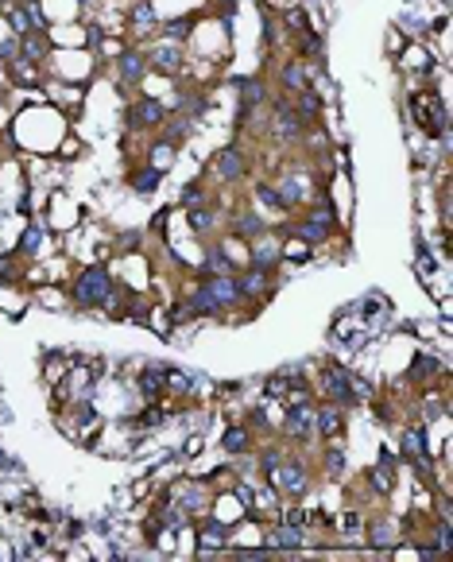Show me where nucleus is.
I'll return each instance as SVG.
<instances>
[{
  "label": "nucleus",
  "mask_w": 453,
  "mask_h": 562,
  "mask_svg": "<svg viewBox=\"0 0 453 562\" xmlns=\"http://www.w3.org/2000/svg\"><path fill=\"white\" fill-rule=\"evenodd\" d=\"M70 295H74L78 307H105V302L113 299V275H109V267H105V264H90L74 280Z\"/></svg>",
  "instance_id": "nucleus-1"
},
{
  "label": "nucleus",
  "mask_w": 453,
  "mask_h": 562,
  "mask_svg": "<svg viewBox=\"0 0 453 562\" xmlns=\"http://www.w3.org/2000/svg\"><path fill=\"white\" fill-rule=\"evenodd\" d=\"M163 121H167V105L159 101V97H140V101L132 105L128 113H124V124H128L132 132H140V128H159Z\"/></svg>",
  "instance_id": "nucleus-2"
},
{
  "label": "nucleus",
  "mask_w": 453,
  "mask_h": 562,
  "mask_svg": "<svg viewBox=\"0 0 453 562\" xmlns=\"http://www.w3.org/2000/svg\"><path fill=\"white\" fill-rule=\"evenodd\" d=\"M295 237L306 240V245H322V240H330L333 237V210H330V202H322V210L318 213H310L306 221H298Z\"/></svg>",
  "instance_id": "nucleus-3"
},
{
  "label": "nucleus",
  "mask_w": 453,
  "mask_h": 562,
  "mask_svg": "<svg viewBox=\"0 0 453 562\" xmlns=\"http://www.w3.org/2000/svg\"><path fill=\"white\" fill-rule=\"evenodd\" d=\"M283 434L291 442H310L314 439V407L302 399V404H291L287 407V423H283Z\"/></svg>",
  "instance_id": "nucleus-4"
},
{
  "label": "nucleus",
  "mask_w": 453,
  "mask_h": 562,
  "mask_svg": "<svg viewBox=\"0 0 453 562\" xmlns=\"http://www.w3.org/2000/svg\"><path fill=\"white\" fill-rule=\"evenodd\" d=\"M322 392L330 396V404H337V407H345V404H353V399H357V392H353V377L345 369H337V364H330V369L322 372Z\"/></svg>",
  "instance_id": "nucleus-5"
},
{
  "label": "nucleus",
  "mask_w": 453,
  "mask_h": 562,
  "mask_svg": "<svg viewBox=\"0 0 453 562\" xmlns=\"http://www.w3.org/2000/svg\"><path fill=\"white\" fill-rule=\"evenodd\" d=\"M144 62L151 70H159V74H179L182 70V51H179V43H151L144 51Z\"/></svg>",
  "instance_id": "nucleus-6"
},
{
  "label": "nucleus",
  "mask_w": 453,
  "mask_h": 562,
  "mask_svg": "<svg viewBox=\"0 0 453 562\" xmlns=\"http://www.w3.org/2000/svg\"><path fill=\"white\" fill-rule=\"evenodd\" d=\"M206 287H209V295L221 302V310H236V307L244 302L236 275H209V280H206Z\"/></svg>",
  "instance_id": "nucleus-7"
},
{
  "label": "nucleus",
  "mask_w": 453,
  "mask_h": 562,
  "mask_svg": "<svg viewBox=\"0 0 453 562\" xmlns=\"http://www.w3.org/2000/svg\"><path fill=\"white\" fill-rule=\"evenodd\" d=\"M213 171H217L221 183H236V178L248 171L244 151H241V148H221L217 155H213Z\"/></svg>",
  "instance_id": "nucleus-8"
},
{
  "label": "nucleus",
  "mask_w": 453,
  "mask_h": 562,
  "mask_svg": "<svg viewBox=\"0 0 453 562\" xmlns=\"http://www.w3.org/2000/svg\"><path fill=\"white\" fill-rule=\"evenodd\" d=\"M275 485L283 489V493H291V496H302L310 489V477H306V469L298 466V461H279V469H275Z\"/></svg>",
  "instance_id": "nucleus-9"
},
{
  "label": "nucleus",
  "mask_w": 453,
  "mask_h": 562,
  "mask_svg": "<svg viewBox=\"0 0 453 562\" xmlns=\"http://www.w3.org/2000/svg\"><path fill=\"white\" fill-rule=\"evenodd\" d=\"M341 426H345V419H341V407H337V404L314 407V434H318V439H337V434H341Z\"/></svg>",
  "instance_id": "nucleus-10"
},
{
  "label": "nucleus",
  "mask_w": 453,
  "mask_h": 562,
  "mask_svg": "<svg viewBox=\"0 0 453 562\" xmlns=\"http://www.w3.org/2000/svg\"><path fill=\"white\" fill-rule=\"evenodd\" d=\"M147 62H144V51H120L117 55V78L120 86H136L140 78H144Z\"/></svg>",
  "instance_id": "nucleus-11"
},
{
  "label": "nucleus",
  "mask_w": 453,
  "mask_h": 562,
  "mask_svg": "<svg viewBox=\"0 0 453 562\" xmlns=\"http://www.w3.org/2000/svg\"><path fill=\"white\" fill-rule=\"evenodd\" d=\"M302 128H306V121H302V113H298V109H291L287 101L275 105V132H279V140L302 136Z\"/></svg>",
  "instance_id": "nucleus-12"
},
{
  "label": "nucleus",
  "mask_w": 453,
  "mask_h": 562,
  "mask_svg": "<svg viewBox=\"0 0 453 562\" xmlns=\"http://www.w3.org/2000/svg\"><path fill=\"white\" fill-rule=\"evenodd\" d=\"M268 547H283V551H298L306 547V531L298 523H279V528L268 531Z\"/></svg>",
  "instance_id": "nucleus-13"
},
{
  "label": "nucleus",
  "mask_w": 453,
  "mask_h": 562,
  "mask_svg": "<svg viewBox=\"0 0 453 562\" xmlns=\"http://www.w3.org/2000/svg\"><path fill=\"white\" fill-rule=\"evenodd\" d=\"M186 310H190V318H209V315H225L221 310V302L209 295L206 283H198V291H194L190 299H186Z\"/></svg>",
  "instance_id": "nucleus-14"
},
{
  "label": "nucleus",
  "mask_w": 453,
  "mask_h": 562,
  "mask_svg": "<svg viewBox=\"0 0 453 562\" xmlns=\"http://www.w3.org/2000/svg\"><path fill=\"white\" fill-rule=\"evenodd\" d=\"M167 364H147L144 372H140V392H144V396L151 399V404H155L159 396H163V388H167Z\"/></svg>",
  "instance_id": "nucleus-15"
},
{
  "label": "nucleus",
  "mask_w": 453,
  "mask_h": 562,
  "mask_svg": "<svg viewBox=\"0 0 453 562\" xmlns=\"http://www.w3.org/2000/svg\"><path fill=\"white\" fill-rule=\"evenodd\" d=\"M236 283H241V295H268V283H271V272H264V267H252L248 264L244 275H236Z\"/></svg>",
  "instance_id": "nucleus-16"
},
{
  "label": "nucleus",
  "mask_w": 453,
  "mask_h": 562,
  "mask_svg": "<svg viewBox=\"0 0 453 562\" xmlns=\"http://www.w3.org/2000/svg\"><path fill=\"white\" fill-rule=\"evenodd\" d=\"M229 543V531L221 520H206V528L198 531V555H206V551H217Z\"/></svg>",
  "instance_id": "nucleus-17"
},
{
  "label": "nucleus",
  "mask_w": 453,
  "mask_h": 562,
  "mask_svg": "<svg viewBox=\"0 0 453 562\" xmlns=\"http://www.w3.org/2000/svg\"><path fill=\"white\" fill-rule=\"evenodd\" d=\"M221 450L229 454V458H236V454H248L252 450V431L241 423V426H229L225 439H221Z\"/></svg>",
  "instance_id": "nucleus-18"
},
{
  "label": "nucleus",
  "mask_w": 453,
  "mask_h": 562,
  "mask_svg": "<svg viewBox=\"0 0 453 562\" xmlns=\"http://www.w3.org/2000/svg\"><path fill=\"white\" fill-rule=\"evenodd\" d=\"M256 240H260V245H256V252H248V264H252V267H264V272H271V267L283 260L279 245H275V240H264V237H256Z\"/></svg>",
  "instance_id": "nucleus-19"
},
{
  "label": "nucleus",
  "mask_w": 453,
  "mask_h": 562,
  "mask_svg": "<svg viewBox=\"0 0 453 562\" xmlns=\"http://www.w3.org/2000/svg\"><path fill=\"white\" fill-rule=\"evenodd\" d=\"M264 101V82L260 78H241V117L236 121H248V113Z\"/></svg>",
  "instance_id": "nucleus-20"
},
{
  "label": "nucleus",
  "mask_w": 453,
  "mask_h": 562,
  "mask_svg": "<svg viewBox=\"0 0 453 562\" xmlns=\"http://www.w3.org/2000/svg\"><path fill=\"white\" fill-rule=\"evenodd\" d=\"M264 233H268V225H264L260 213H252V210L236 213V237H241V240H256V237H264Z\"/></svg>",
  "instance_id": "nucleus-21"
},
{
  "label": "nucleus",
  "mask_w": 453,
  "mask_h": 562,
  "mask_svg": "<svg viewBox=\"0 0 453 562\" xmlns=\"http://www.w3.org/2000/svg\"><path fill=\"white\" fill-rule=\"evenodd\" d=\"M283 86H287L291 93H298V89H306V86H310V74H306V66H302L298 58L283 62Z\"/></svg>",
  "instance_id": "nucleus-22"
},
{
  "label": "nucleus",
  "mask_w": 453,
  "mask_h": 562,
  "mask_svg": "<svg viewBox=\"0 0 453 562\" xmlns=\"http://www.w3.org/2000/svg\"><path fill=\"white\" fill-rule=\"evenodd\" d=\"M159 24V16H155V4H147V0H136L132 4V28H136L140 35L144 31H151Z\"/></svg>",
  "instance_id": "nucleus-23"
},
{
  "label": "nucleus",
  "mask_w": 453,
  "mask_h": 562,
  "mask_svg": "<svg viewBox=\"0 0 453 562\" xmlns=\"http://www.w3.org/2000/svg\"><path fill=\"white\" fill-rule=\"evenodd\" d=\"M202 275H233V260L221 252V245L206 252V260H202Z\"/></svg>",
  "instance_id": "nucleus-24"
},
{
  "label": "nucleus",
  "mask_w": 453,
  "mask_h": 562,
  "mask_svg": "<svg viewBox=\"0 0 453 562\" xmlns=\"http://www.w3.org/2000/svg\"><path fill=\"white\" fill-rule=\"evenodd\" d=\"M279 194H283V202H287V206L295 210L298 202L310 194V190H306V178H302V175H291V178H283V183H279Z\"/></svg>",
  "instance_id": "nucleus-25"
},
{
  "label": "nucleus",
  "mask_w": 453,
  "mask_h": 562,
  "mask_svg": "<svg viewBox=\"0 0 453 562\" xmlns=\"http://www.w3.org/2000/svg\"><path fill=\"white\" fill-rule=\"evenodd\" d=\"M159 183H163V171H155V167H144V171H136L132 175V190L136 194H155L159 190Z\"/></svg>",
  "instance_id": "nucleus-26"
},
{
  "label": "nucleus",
  "mask_w": 453,
  "mask_h": 562,
  "mask_svg": "<svg viewBox=\"0 0 453 562\" xmlns=\"http://www.w3.org/2000/svg\"><path fill=\"white\" fill-rule=\"evenodd\" d=\"M295 109L302 113V121H306V124L314 121V117H318V109H322V97H318V89H310V86H306V89H298V105H295Z\"/></svg>",
  "instance_id": "nucleus-27"
},
{
  "label": "nucleus",
  "mask_w": 453,
  "mask_h": 562,
  "mask_svg": "<svg viewBox=\"0 0 453 562\" xmlns=\"http://www.w3.org/2000/svg\"><path fill=\"white\" fill-rule=\"evenodd\" d=\"M147 163L155 167V171H171V163H175V148L171 144H163V140H159V144H151V151H147Z\"/></svg>",
  "instance_id": "nucleus-28"
},
{
  "label": "nucleus",
  "mask_w": 453,
  "mask_h": 562,
  "mask_svg": "<svg viewBox=\"0 0 453 562\" xmlns=\"http://www.w3.org/2000/svg\"><path fill=\"white\" fill-rule=\"evenodd\" d=\"M256 198H260V206H268V210H291L287 202H283L279 186H271V183H260V186H256Z\"/></svg>",
  "instance_id": "nucleus-29"
},
{
  "label": "nucleus",
  "mask_w": 453,
  "mask_h": 562,
  "mask_svg": "<svg viewBox=\"0 0 453 562\" xmlns=\"http://www.w3.org/2000/svg\"><path fill=\"white\" fill-rule=\"evenodd\" d=\"M39 248H43V225H35V221H31V225L24 229V237H20V252L24 256H35Z\"/></svg>",
  "instance_id": "nucleus-30"
},
{
  "label": "nucleus",
  "mask_w": 453,
  "mask_h": 562,
  "mask_svg": "<svg viewBox=\"0 0 453 562\" xmlns=\"http://www.w3.org/2000/svg\"><path fill=\"white\" fill-rule=\"evenodd\" d=\"M392 474H395V469H387V466H376V469L368 474L372 489H376L380 496H392V489H395V485H392Z\"/></svg>",
  "instance_id": "nucleus-31"
},
{
  "label": "nucleus",
  "mask_w": 453,
  "mask_h": 562,
  "mask_svg": "<svg viewBox=\"0 0 453 562\" xmlns=\"http://www.w3.org/2000/svg\"><path fill=\"white\" fill-rule=\"evenodd\" d=\"M194 24H198V20H194V16H186V20H175V24H163V35H167V39H171V43H182L186 35L194 31Z\"/></svg>",
  "instance_id": "nucleus-32"
},
{
  "label": "nucleus",
  "mask_w": 453,
  "mask_h": 562,
  "mask_svg": "<svg viewBox=\"0 0 453 562\" xmlns=\"http://www.w3.org/2000/svg\"><path fill=\"white\" fill-rule=\"evenodd\" d=\"M283 20H287V28H291V31H298V35H302V31H310V16L302 12V8H295V4L283 8Z\"/></svg>",
  "instance_id": "nucleus-33"
},
{
  "label": "nucleus",
  "mask_w": 453,
  "mask_h": 562,
  "mask_svg": "<svg viewBox=\"0 0 453 562\" xmlns=\"http://www.w3.org/2000/svg\"><path fill=\"white\" fill-rule=\"evenodd\" d=\"M221 252H225L233 264H236V260H248V240H241V237L233 233V237L225 240V245H221Z\"/></svg>",
  "instance_id": "nucleus-34"
},
{
  "label": "nucleus",
  "mask_w": 453,
  "mask_h": 562,
  "mask_svg": "<svg viewBox=\"0 0 453 562\" xmlns=\"http://www.w3.org/2000/svg\"><path fill=\"white\" fill-rule=\"evenodd\" d=\"M279 252H283V260H302V264L310 260V245H306V240H291V245H279Z\"/></svg>",
  "instance_id": "nucleus-35"
},
{
  "label": "nucleus",
  "mask_w": 453,
  "mask_h": 562,
  "mask_svg": "<svg viewBox=\"0 0 453 562\" xmlns=\"http://www.w3.org/2000/svg\"><path fill=\"white\" fill-rule=\"evenodd\" d=\"M202 202H206V190H202V183H190V186L182 190L179 206H182V210H194V206H202Z\"/></svg>",
  "instance_id": "nucleus-36"
},
{
  "label": "nucleus",
  "mask_w": 453,
  "mask_h": 562,
  "mask_svg": "<svg viewBox=\"0 0 453 562\" xmlns=\"http://www.w3.org/2000/svg\"><path fill=\"white\" fill-rule=\"evenodd\" d=\"M206 225H213V213L202 210V206H194V210H190V229H194V233H202Z\"/></svg>",
  "instance_id": "nucleus-37"
},
{
  "label": "nucleus",
  "mask_w": 453,
  "mask_h": 562,
  "mask_svg": "<svg viewBox=\"0 0 453 562\" xmlns=\"http://www.w3.org/2000/svg\"><path fill=\"white\" fill-rule=\"evenodd\" d=\"M306 35V39H298V51L302 55H318V51H322V35L318 31H302Z\"/></svg>",
  "instance_id": "nucleus-38"
},
{
  "label": "nucleus",
  "mask_w": 453,
  "mask_h": 562,
  "mask_svg": "<svg viewBox=\"0 0 453 562\" xmlns=\"http://www.w3.org/2000/svg\"><path fill=\"white\" fill-rule=\"evenodd\" d=\"M368 539H372V547H387V543H392V523H376Z\"/></svg>",
  "instance_id": "nucleus-39"
},
{
  "label": "nucleus",
  "mask_w": 453,
  "mask_h": 562,
  "mask_svg": "<svg viewBox=\"0 0 453 562\" xmlns=\"http://www.w3.org/2000/svg\"><path fill=\"white\" fill-rule=\"evenodd\" d=\"M279 461H283V458H279L275 450H264V454H260V469H264V477H271L275 469H279Z\"/></svg>",
  "instance_id": "nucleus-40"
},
{
  "label": "nucleus",
  "mask_w": 453,
  "mask_h": 562,
  "mask_svg": "<svg viewBox=\"0 0 453 562\" xmlns=\"http://www.w3.org/2000/svg\"><path fill=\"white\" fill-rule=\"evenodd\" d=\"M287 384H291L287 377H275V380H268V384H264V392H268V396H287Z\"/></svg>",
  "instance_id": "nucleus-41"
},
{
  "label": "nucleus",
  "mask_w": 453,
  "mask_h": 562,
  "mask_svg": "<svg viewBox=\"0 0 453 562\" xmlns=\"http://www.w3.org/2000/svg\"><path fill=\"white\" fill-rule=\"evenodd\" d=\"M438 539H442V555H453V535H449V523H438Z\"/></svg>",
  "instance_id": "nucleus-42"
},
{
  "label": "nucleus",
  "mask_w": 453,
  "mask_h": 562,
  "mask_svg": "<svg viewBox=\"0 0 453 562\" xmlns=\"http://www.w3.org/2000/svg\"><path fill=\"white\" fill-rule=\"evenodd\" d=\"M326 466H330V477H337V474H341V466H345V454H341V450H330Z\"/></svg>",
  "instance_id": "nucleus-43"
},
{
  "label": "nucleus",
  "mask_w": 453,
  "mask_h": 562,
  "mask_svg": "<svg viewBox=\"0 0 453 562\" xmlns=\"http://www.w3.org/2000/svg\"><path fill=\"white\" fill-rule=\"evenodd\" d=\"M101 43H105V35H101V28H97V24H93V28L85 31V47H90V51H97V47H101Z\"/></svg>",
  "instance_id": "nucleus-44"
},
{
  "label": "nucleus",
  "mask_w": 453,
  "mask_h": 562,
  "mask_svg": "<svg viewBox=\"0 0 453 562\" xmlns=\"http://www.w3.org/2000/svg\"><path fill=\"white\" fill-rule=\"evenodd\" d=\"M287 523H298V528H302V523H306V512H302V508H291V512H287Z\"/></svg>",
  "instance_id": "nucleus-45"
},
{
  "label": "nucleus",
  "mask_w": 453,
  "mask_h": 562,
  "mask_svg": "<svg viewBox=\"0 0 453 562\" xmlns=\"http://www.w3.org/2000/svg\"><path fill=\"white\" fill-rule=\"evenodd\" d=\"M140 245V233H124L120 237V248H136Z\"/></svg>",
  "instance_id": "nucleus-46"
},
{
  "label": "nucleus",
  "mask_w": 453,
  "mask_h": 562,
  "mask_svg": "<svg viewBox=\"0 0 453 562\" xmlns=\"http://www.w3.org/2000/svg\"><path fill=\"white\" fill-rule=\"evenodd\" d=\"M341 528H345V531H357V528H360V516H345Z\"/></svg>",
  "instance_id": "nucleus-47"
},
{
  "label": "nucleus",
  "mask_w": 453,
  "mask_h": 562,
  "mask_svg": "<svg viewBox=\"0 0 453 562\" xmlns=\"http://www.w3.org/2000/svg\"><path fill=\"white\" fill-rule=\"evenodd\" d=\"M78 4H97V0H78Z\"/></svg>",
  "instance_id": "nucleus-48"
}]
</instances>
